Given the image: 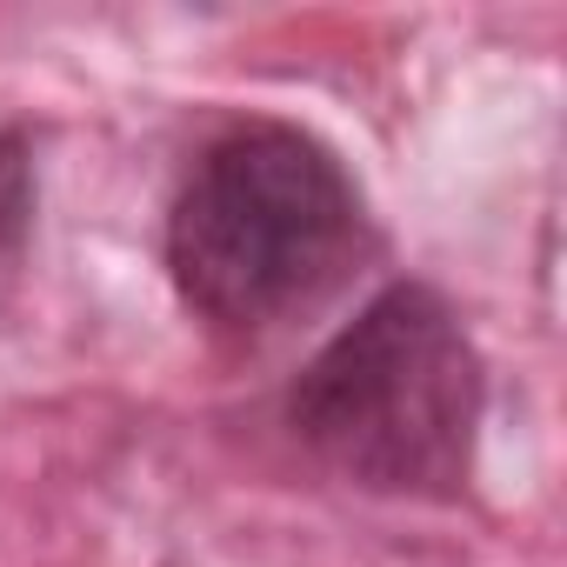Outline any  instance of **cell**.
<instances>
[{
    "instance_id": "cell-1",
    "label": "cell",
    "mask_w": 567,
    "mask_h": 567,
    "mask_svg": "<svg viewBox=\"0 0 567 567\" xmlns=\"http://www.w3.org/2000/svg\"><path fill=\"white\" fill-rule=\"evenodd\" d=\"M368 254L374 214L341 147L274 114L220 127L181 174L161 227L181 308L227 341H267L308 321Z\"/></svg>"
},
{
    "instance_id": "cell-3",
    "label": "cell",
    "mask_w": 567,
    "mask_h": 567,
    "mask_svg": "<svg viewBox=\"0 0 567 567\" xmlns=\"http://www.w3.org/2000/svg\"><path fill=\"white\" fill-rule=\"evenodd\" d=\"M34 214H41V161L28 127H0V315L14 308L28 260H34Z\"/></svg>"
},
{
    "instance_id": "cell-2",
    "label": "cell",
    "mask_w": 567,
    "mask_h": 567,
    "mask_svg": "<svg viewBox=\"0 0 567 567\" xmlns=\"http://www.w3.org/2000/svg\"><path fill=\"white\" fill-rule=\"evenodd\" d=\"M280 421L361 494L461 501L481 461L487 361L441 288L388 280L301 361Z\"/></svg>"
}]
</instances>
